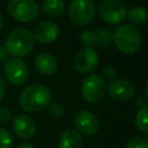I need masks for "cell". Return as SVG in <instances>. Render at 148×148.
Masks as SVG:
<instances>
[{
    "mask_svg": "<svg viewBox=\"0 0 148 148\" xmlns=\"http://www.w3.org/2000/svg\"><path fill=\"white\" fill-rule=\"evenodd\" d=\"M52 99L51 90L42 84L34 83L28 86L20 95L18 102L23 111L28 113H36L49 106Z\"/></svg>",
    "mask_w": 148,
    "mask_h": 148,
    "instance_id": "6da1fadb",
    "label": "cell"
},
{
    "mask_svg": "<svg viewBox=\"0 0 148 148\" xmlns=\"http://www.w3.org/2000/svg\"><path fill=\"white\" fill-rule=\"evenodd\" d=\"M112 42L120 52L132 54L140 49L141 34L139 29L132 24H120L112 34Z\"/></svg>",
    "mask_w": 148,
    "mask_h": 148,
    "instance_id": "7a4b0ae2",
    "label": "cell"
},
{
    "mask_svg": "<svg viewBox=\"0 0 148 148\" xmlns=\"http://www.w3.org/2000/svg\"><path fill=\"white\" fill-rule=\"evenodd\" d=\"M8 54L14 56L15 58L28 56L35 46V38L32 34L27 29H15L6 38L3 45Z\"/></svg>",
    "mask_w": 148,
    "mask_h": 148,
    "instance_id": "3957f363",
    "label": "cell"
},
{
    "mask_svg": "<svg viewBox=\"0 0 148 148\" xmlns=\"http://www.w3.org/2000/svg\"><path fill=\"white\" fill-rule=\"evenodd\" d=\"M7 8L12 17L18 22H30L39 13L35 0H7Z\"/></svg>",
    "mask_w": 148,
    "mask_h": 148,
    "instance_id": "277c9868",
    "label": "cell"
},
{
    "mask_svg": "<svg viewBox=\"0 0 148 148\" xmlns=\"http://www.w3.org/2000/svg\"><path fill=\"white\" fill-rule=\"evenodd\" d=\"M95 13V3L91 0H72L68 9L71 21L79 27L89 24L92 21Z\"/></svg>",
    "mask_w": 148,
    "mask_h": 148,
    "instance_id": "5b68a950",
    "label": "cell"
},
{
    "mask_svg": "<svg viewBox=\"0 0 148 148\" xmlns=\"http://www.w3.org/2000/svg\"><path fill=\"white\" fill-rule=\"evenodd\" d=\"M105 89L104 79L98 74H89L81 84V94L89 103H98L104 97Z\"/></svg>",
    "mask_w": 148,
    "mask_h": 148,
    "instance_id": "8992f818",
    "label": "cell"
},
{
    "mask_svg": "<svg viewBox=\"0 0 148 148\" xmlns=\"http://www.w3.org/2000/svg\"><path fill=\"white\" fill-rule=\"evenodd\" d=\"M98 14L109 24H118L127 17L125 5L118 0H103L98 6Z\"/></svg>",
    "mask_w": 148,
    "mask_h": 148,
    "instance_id": "52a82bcc",
    "label": "cell"
},
{
    "mask_svg": "<svg viewBox=\"0 0 148 148\" xmlns=\"http://www.w3.org/2000/svg\"><path fill=\"white\" fill-rule=\"evenodd\" d=\"M6 80L13 86H22L29 77V68L20 58H13L6 61L3 66Z\"/></svg>",
    "mask_w": 148,
    "mask_h": 148,
    "instance_id": "ba28073f",
    "label": "cell"
},
{
    "mask_svg": "<svg viewBox=\"0 0 148 148\" xmlns=\"http://www.w3.org/2000/svg\"><path fill=\"white\" fill-rule=\"evenodd\" d=\"M74 126L76 131L82 135H96L99 131L98 118L88 110H79L73 118Z\"/></svg>",
    "mask_w": 148,
    "mask_h": 148,
    "instance_id": "9c48e42d",
    "label": "cell"
},
{
    "mask_svg": "<svg viewBox=\"0 0 148 148\" xmlns=\"http://www.w3.org/2000/svg\"><path fill=\"white\" fill-rule=\"evenodd\" d=\"M12 128L14 134L24 141L32 139L37 131L35 120L31 117L23 113L16 114L12 119Z\"/></svg>",
    "mask_w": 148,
    "mask_h": 148,
    "instance_id": "30bf717a",
    "label": "cell"
},
{
    "mask_svg": "<svg viewBox=\"0 0 148 148\" xmlns=\"http://www.w3.org/2000/svg\"><path fill=\"white\" fill-rule=\"evenodd\" d=\"M97 64H98V54L94 49L84 47L80 50L73 59L74 68L83 74L92 72V69L96 68Z\"/></svg>",
    "mask_w": 148,
    "mask_h": 148,
    "instance_id": "8fae6325",
    "label": "cell"
},
{
    "mask_svg": "<svg viewBox=\"0 0 148 148\" xmlns=\"http://www.w3.org/2000/svg\"><path fill=\"white\" fill-rule=\"evenodd\" d=\"M134 92V86L132 84V82L125 79H114L108 84V94L114 101H128L133 97Z\"/></svg>",
    "mask_w": 148,
    "mask_h": 148,
    "instance_id": "7c38bea8",
    "label": "cell"
},
{
    "mask_svg": "<svg viewBox=\"0 0 148 148\" xmlns=\"http://www.w3.org/2000/svg\"><path fill=\"white\" fill-rule=\"evenodd\" d=\"M59 34H60V29L57 23L52 21H43L35 27L32 36L37 42L43 44H49L54 42L59 37Z\"/></svg>",
    "mask_w": 148,
    "mask_h": 148,
    "instance_id": "4fadbf2b",
    "label": "cell"
},
{
    "mask_svg": "<svg viewBox=\"0 0 148 148\" xmlns=\"http://www.w3.org/2000/svg\"><path fill=\"white\" fill-rule=\"evenodd\" d=\"M58 67L59 64L57 58L49 52H42L35 58V68L42 75H53L58 71Z\"/></svg>",
    "mask_w": 148,
    "mask_h": 148,
    "instance_id": "5bb4252c",
    "label": "cell"
},
{
    "mask_svg": "<svg viewBox=\"0 0 148 148\" xmlns=\"http://www.w3.org/2000/svg\"><path fill=\"white\" fill-rule=\"evenodd\" d=\"M59 148H82L83 138L76 130L64 131L58 140Z\"/></svg>",
    "mask_w": 148,
    "mask_h": 148,
    "instance_id": "9a60e30c",
    "label": "cell"
},
{
    "mask_svg": "<svg viewBox=\"0 0 148 148\" xmlns=\"http://www.w3.org/2000/svg\"><path fill=\"white\" fill-rule=\"evenodd\" d=\"M65 10L64 0H44L42 3V12L49 17L60 16Z\"/></svg>",
    "mask_w": 148,
    "mask_h": 148,
    "instance_id": "2e32d148",
    "label": "cell"
},
{
    "mask_svg": "<svg viewBox=\"0 0 148 148\" xmlns=\"http://www.w3.org/2000/svg\"><path fill=\"white\" fill-rule=\"evenodd\" d=\"M135 127L141 133H148V104L142 105L135 114Z\"/></svg>",
    "mask_w": 148,
    "mask_h": 148,
    "instance_id": "e0dca14e",
    "label": "cell"
},
{
    "mask_svg": "<svg viewBox=\"0 0 148 148\" xmlns=\"http://www.w3.org/2000/svg\"><path fill=\"white\" fill-rule=\"evenodd\" d=\"M127 17H128L130 22H132L133 24H142L147 21L148 13L143 7L135 6L130 9V12L127 13Z\"/></svg>",
    "mask_w": 148,
    "mask_h": 148,
    "instance_id": "ac0fdd59",
    "label": "cell"
},
{
    "mask_svg": "<svg viewBox=\"0 0 148 148\" xmlns=\"http://www.w3.org/2000/svg\"><path fill=\"white\" fill-rule=\"evenodd\" d=\"M96 45L101 49H106L112 42V34L106 29H98L96 31Z\"/></svg>",
    "mask_w": 148,
    "mask_h": 148,
    "instance_id": "d6986e66",
    "label": "cell"
},
{
    "mask_svg": "<svg viewBox=\"0 0 148 148\" xmlns=\"http://www.w3.org/2000/svg\"><path fill=\"white\" fill-rule=\"evenodd\" d=\"M80 42L86 49H92L94 45H96V31L94 30H84L80 34Z\"/></svg>",
    "mask_w": 148,
    "mask_h": 148,
    "instance_id": "ffe728a7",
    "label": "cell"
},
{
    "mask_svg": "<svg viewBox=\"0 0 148 148\" xmlns=\"http://www.w3.org/2000/svg\"><path fill=\"white\" fill-rule=\"evenodd\" d=\"M47 113L53 119H60L65 113V108L59 102H51L47 106Z\"/></svg>",
    "mask_w": 148,
    "mask_h": 148,
    "instance_id": "44dd1931",
    "label": "cell"
},
{
    "mask_svg": "<svg viewBox=\"0 0 148 148\" xmlns=\"http://www.w3.org/2000/svg\"><path fill=\"white\" fill-rule=\"evenodd\" d=\"M13 147V138L9 131L3 127H0V148H12Z\"/></svg>",
    "mask_w": 148,
    "mask_h": 148,
    "instance_id": "7402d4cb",
    "label": "cell"
},
{
    "mask_svg": "<svg viewBox=\"0 0 148 148\" xmlns=\"http://www.w3.org/2000/svg\"><path fill=\"white\" fill-rule=\"evenodd\" d=\"M125 148H148V141L143 138L134 136L126 143Z\"/></svg>",
    "mask_w": 148,
    "mask_h": 148,
    "instance_id": "603a6c76",
    "label": "cell"
},
{
    "mask_svg": "<svg viewBox=\"0 0 148 148\" xmlns=\"http://www.w3.org/2000/svg\"><path fill=\"white\" fill-rule=\"evenodd\" d=\"M13 119V113L10 109L6 106H0V124H7Z\"/></svg>",
    "mask_w": 148,
    "mask_h": 148,
    "instance_id": "cb8c5ba5",
    "label": "cell"
},
{
    "mask_svg": "<svg viewBox=\"0 0 148 148\" xmlns=\"http://www.w3.org/2000/svg\"><path fill=\"white\" fill-rule=\"evenodd\" d=\"M103 75H104V77H105L106 80L112 81V80H114V79H116L117 71H116V68H114L113 66L108 65V66H105V67H104V69H103Z\"/></svg>",
    "mask_w": 148,
    "mask_h": 148,
    "instance_id": "d4e9b609",
    "label": "cell"
},
{
    "mask_svg": "<svg viewBox=\"0 0 148 148\" xmlns=\"http://www.w3.org/2000/svg\"><path fill=\"white\" fill-rule=\"evenodd\" d=\"M8 59V52L3 45H0V62H3Z\"/></svg>",
    "mask_w": 148,
    "mask_h": 148,
    "instance_id": "484cf974",
    "label": "cell"
},
{
    "mask_svg": "<svg viewBox=\"0 0 148 148\" xmlns=\"http://www.w3.org/2000/svg\"><path fill=\"white\" fill-rule=\"evenodd\" d=\"M5 91H6L5 79H3V76L0 74V101L2 99V97H3V95H5Z\"/></svg>",
    "mask_w": 148,
    "mask_h": 148,
    "instance_id": "4316f807",
    "label": "cell"
},
{
    "mask_svg": "<svg viewBox=\"0 0 148 148\" xmlns=\"http://www.w3.org/2000/svg\"><path fill=\"white\" fill-rule=\"evenodd\" d=\"M16 148H35V146L32 145V143H30V142H22V143H20Z\"/></svg>",
    "mask_w": 148,
    "mask_h": 148,
    "instance_id": "83f0119b",
    "label": "cell"
},
{
    "mask_svg": "<svg viewBox=\"0 0 148 148\" xmlns=\"http://www.w3.org/2000/svg\"><path fill=\"white\" fill-rule=\"evenodd\" d=\"M2 23H3V20H2V15L0 14V30H1V28H2Z\"/></svg>",
    "mask_w": 148,
    "mask_h": 148,
    "instance_id": "f1b7e54d",
    "label": "cell"
},
{
    "mask_svg": "<svg viewBox=\"0 0 148 148\" xmlns=\"http://www.w3.org/2000/svg\"><path fill=\"white\" fill-rule=\"evenodd\" d=\"M146 92H147V97H148V82H147V86H146Z\"/></svg>",
    "mask_w": 148,
    "mask_h": 148,
    "instance_id": "f546056e",
    "label": "cell"
},
{
    "mask_svg": "<svg viewBox=\"0 0 148 148\" xmlns=\"http://www.w3.org/2000/svg\"><path fill=\"white\" fill-rule=\"evenodd\" d=\"M118 1H120V2H121V1H125V0H118Z\"/></svg>",
    "mask_w": 148,
    "mask_h": 148,
    "instance_id": "4dcf8cb0",
    "label": "cell"
}]
</instances>
